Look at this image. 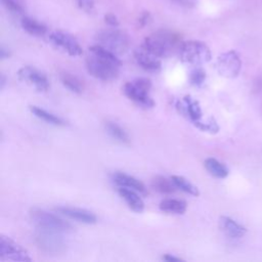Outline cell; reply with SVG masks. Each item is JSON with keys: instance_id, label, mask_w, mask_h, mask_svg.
Listing matches in <instances>:
<instances>
[{"instance_id": "16", "label": "cell", "mask_w": 262, "mask_h": 262, "mask_svg": "<svg viewBox=\"0 0 262 262\" xmlns=\"http://www.w3.org/2000/svg\"><path fill=\"white\" fill-rule=\"evenodd\" d=\"M138 191L128 188V187H123L119 186L118 188V193L119 195L125 201L127 206L134 212L140 213L144 210V203L142 199L138 195Z\"/></svg>"}, {"instance_id": "29", "label": "cell", "mask_w": 262, "mask_h": 262, "mask_svg": "<svg viewBox=\"0 0 262 262\" xmlns=\"http://www.w3.org/2000/svg\"><path fill=\"white\" fill-rule=\"evenodd\" d=\"M80 9L87 13H90L94 9V0H76Z\"/></svg>"}, {"instance_id": "13", "label": "cell", "mask_w": 262, "mask_h": 262, "mask_svg": "<svg viewBox=\"0 0 262 262\" xmlns=\"http://www.w3.org/2000/svg\"><path fill=\"white\" fill-rule=\"evenodd\" d=\"M134 59L140 68L148 72H158L162 67L160 57L156 56L142 46L134 51Z\"/></svg>"}, {"instance_id": "1", "label": "cell", "mask_w": 262, "mask_h": 262, "mask_svg": "<svg viewBox=\"0 0 262 262\" xmlns=\"http://www.w3.org/2000/svg\"><path fill=\"white\" fill-rule=\"evenodd\" d=\"M86 70L92 77L101 81H113L119 76L121 60L117 54L96 44L89 47Z\"/></svg>"}, {"instance_id": "12", "label": "cell", "mask_w": 262, "mask_h": 262, "mask_svg": "<svg viewBox=\"0 0 262 262\" xmlns=\"http://www.w3.org/2000/svg\"><path fill=\"white\" fill-rule=\"evenodd\" d=\"M176 108L179 114L188 119L192 124L202 119L203 113L201 105L199 101L190 95H185L182 100H178L176 103Z\"/></svg>"}, {"instance_id": "33", "label": "cell", "mask_w": 262, "mask_h": 262, "mask_svg": "<svg viewBox=\"0 0 262 262\" xmlns=\"http://www.w3.org/2000/svg\"><path fill=\"white\" fill-rule=\"evenodd\" d=\"M0 56H1V58H2V59L8 58V57L10 56V52H9V50H7L6 48H4V47L2 46V47H1V49H0Z\"/></svg>"}, {"instance_id": "32", "label": "cell", "mask_w": 262, "mask_h": 262, "mask_svg": "<svg viewBox=\"0 0 262 262\" xmlns=\"http://www.w3.org/2000/svg\"><path fill=\"white\" fill-rule=\"evenodd\" d=\"M148 16H149L148 13H144L143 15H141V17L138 20L140 27H143V26H145L148 23Z\"/></svg>"}, {"instance_id": "21", "label": "cell", "mask_w": 262, "mask_h": 262, "mask_svg": "<svg viewBox=\"0 0 262 262\" xmlns=\"http://www.w3.org/2000/svg\"><path fill=\"white\" fill-rule=\"evenodd\" d=\"M206 170L216 178H225L228 175L227 167L215 158H207L204 162Z\"/></svg>"}, {"instance_id": "31", "label": "cell", "mask_w": 262, "mask_h": 262, "mask_svg": "<svg viewBox=\"0 0 262 262\" xmlns=\"http://www.w3.org/2000/svg\"><path fill=\"white\" fill-rule=\"evenodd\" d=\"M162 260L164 261H168V262H180V261H184V259L180 258V257H176V256H173L171 254H165L162 256L161 258Z\"/></svg>"}, {"instance_id": "15", "label": "cell", "mask_w": 262, "mask_h": 262, "mask_svg": "<svg viewBox=\"0 0 262 262\" xmlns=\"http://www.w3.org/2000/svg\"><path fill=\"white\" fill-rule=\"evenodd\" d=\"M113 181L118 185V186H123V187H128L131 189H134L140 193H146V188L145 185L138 180L137 178L128 175L124 172H115L112 176Z\"/></svg>"}, {"instance_id": "3", "label": "cell", "mask_w": 262, "mask_h": 262, "mask_svg": "<svg viewBox=\"0 0 262 262\" xmlns=\"http://www.w3.org/2000/svg\"><path fill=\"white\" fill-rule=\"evenodd\" d=\"M96 41L98 45L117 55L125 53L130 46L129 36L125 32L116 29V27L99 31L96 34Z\"/></svg>"}, {"instance_id": "7", "label": "cell", "mask_w": 262, "mask_h": 262, "mask_svg": "<svg viewBox=\"0 0 262 262\" xmlns=\"http://www.w3.org/2000/svg\"><path fill=\"white\" fill-rule=\"evenodd\" d=\"M35 242L37 247L46 254L58 255L66 251L67 245L61 236V232L37 228Z\"/></svg>"}, {"instance_id": "22", "label": "cell", "mask_w": 262, "mask_h": 262, "mask_svg": "<svg viewBox=\"0 0 262 262\" xmlns=\"http://www.w3.org/2000/svg\"><path fill=\"white\" fill-rule=\"evenodd\" d=\"M59 79L61 81V84L70 91L78 94L83 92L84 84L77 76L68 72H62L59 76Z\"/></svg>"}, {"instance_id": "10", "label": "cell", "mask_w": 262, "mask_h": 262, "mask_svg": "<svg viewBox=\"0 0 262 262\" xmlns=\"http://www.w3.org/2000/svg\"><path fill=\"white\" fill-rule=\"evenodd\" d=\"M242 68V61L238 54L229 50L220 54L216 61V69L218 73L225 78H235Z\"/></svg>"}, {"instance_id": "2", "label": "cell", "mask_w": 262, "mask_h": 262, "mask_svg": "<svg viewBox=\"0 0 262 262\" xmlns=\"http://www.w3.org/2000/svg\"><path fill=\"white\" fill-rule=\"evenodd\" d=\"M182 43L177 33L169 30H159L145 37L141 46L162 58L173 54L177 50L179 51Z\"/></svg>"}, {"instance_id": "30", "label": "cell", "mask_w": 262, "mask_h": 262, "mask_svg": "<svg viewBox=\"0 0 262 262\" xmlns=\"http://www.w3.org/2000/svg\"><path fill=\"white\" fill-rule=\"evenodd\" d=\"M104 21L110 27H118L119 26V20L117 16L113 13H107L104 15Z\"/></svg>"}, {"instance_id": "6", "label": "cell", "mask_w": 262, "mask_h": 262, "mask_svg": "<svg viewBox=\"0 0 262 262\" xmlns=\"http://www.w3.org/2000/svg\"><path fill=\"white\" fill-rule=\"evenodd\" d=\"M151 82L147 78H137L131 82L125 83L123 87L124 94L132 101L143 107L155 106V101L149 95Z\"/></svg>"}, {"instance_id": "23", "label": "cell", "mask_w": 262, "mask_h": 262, "mask_svg": "<svg viewBox=\"0 0 262 262\" xmlns=\"http://www.w3.org/2000/svg\"><path fill=\"white\" fill-rule=\"evenodd\" d=\"M105 130H106L107 134L112 138H114L115 140H117L121 143H124V144H128L130 142V138H129L128 133L125 131L124 128H122L116 122L107 121L105 123Z\"/></svg>"}, {"instance_id": "24", "label": "cell", "mask_w": 262, "mask_h": 262, "mask_svg": "<svg viewBox=\"0 0 262 262\" xmlns=\"http://www.w3.org/2000/svg\"><path fill=\"white\" fill-rule=\"evenodd\" d=\"M151 186L156 191L163 194L173 193L177 188V186L175 185L171 178L168 179L164 176H156L151 180Z\"/></svg>"}, {"instance_id": "28", "label": "cell", "mask_w": 262, "mask_h": 262, "mask_svg": "<svg viewBox=\"0 0 262 262\" xmlns=\"http://www.w3.org/2000/svg\"><path fill=\"white\" fill-rule=\"evenodd\" d=\"M1 2L7 10L13 13H20L23 11L21 5L16 0H1Z\"/></svg>"}, {"instance_id": "17", "label": "cell", "mask_w": 262, "mask_h": 262, "mask_svg": "<svg viewBox=\"0 0 262 262\" xmlns=\"http://www.w3.org/2000/svg\"><path fill=\"white\" fill-rule=\"evenodd\" d=\"M219 226L220 229L229 237L238 238L245 235L247 229L237 223L235 220L231 219L227 216H221L219 219Z\"/></svg>"}, {"instance_id": "25", "label": "cell", "mask_w": 262, "mask_h": 262, "mask_svg": "<svg viewBox=\"0 0 262 262\" xmlns=\"http://www.w3.org/2000/svg\"><path fill=\"white\" fill-rule=\"evenodd\" d=\"M170 178L173 180V182L175 183L177 188H179L180 190H182L188 194L194 195V196L200 195L199 188L194 184H192L188 179H186L185 177L179 176V175H172Z\"/></svg>"}, {"instance_id": "20", "label": "cell", "mask_w": 262, "mask_h": 262, "mask_svg": "<svg viewBox=\"0 0 262 262\" xmlns=\"http://www.w3.org/2000/svg\"><path fill=\"white\" fill-rule=\"evenodd\" d=\"M30 111L35 117L39 118L40 120H42L48 124H51L54 126H64L66 125V122L61 118H59L58 116H55L54 114H52L50 112L45 111L44 108L37 106V105H30Z\"/></svg>"}, {"instance_id": "9", "label": "cell", "mask_w": 262, "mask_h": 262, "mask_svg": "<svg viewBox=\"0 0 262 262\" xmlns=\"http://www.w3.org/2000/svg\"><path fill=\"white\" fill-rule=\"evenodd\" d=\"M17 78L19 81L32 86L38 92H46L50 87L47 76L40 70L25 66L17 71Z\"/></svg>"}, {"instance_id": "26", "label": "cell", "mask_w": 262, "mask_h": 262, "mask_svg": "<svg viewBox=\"0 0 262 262\" xmlns=\"http://www.w3.org/2000/svg\"><path fill=\"white\" fill-rule=\"evenodd\" d=\"M196 128L204 132H209V133H217L219 130V126L216 123V121L213 118H210L208 121L203 122L202 120L198 121L196 123L193 124Z\"/></svg>"}, {"instance_id": "18", "label": "cell", "mask_w": 262, "mask_h": 262, "mask_svg": "<svg viewBox=\"0 0 262 262\" xmlns=\"http://www.w3.org/2000/svg\"><path fill=\"white\" fill-rule=\"evenodd\" d=\"M159 207L160 210L165 213L177 215L184 214L187 209L186 203L179 199H165L160 203Z\"/></svg>"}, {"instance_id": "14", "label": "cell", "mask_w": 262, "mask_h": 262, "mask_svg": "<svg viewBox=\"0 0 262 262\" xmlns=\"http://www.w3.org/2000/svg\"><path fill=\"white\" fill-rule=\"evenodd\" d=\"M55 211L72 220H76L78 222H82L85 224H94L97 221L95 214L81 208L61 206V207H56Z\"/></svg>"}, {"instance_id": "5", "label": "cell", "mask_w": 262, "mask_h": 262, "mask_svg": "<svg viewBox=\"0 0 262 262\" xmlns=\"http://www.w3.org/2000/svg\"><path fill=\"white\" fill-rule=\"evenodd\" d=\"M30 218L37 228L53 230L61 233L73 231V226L71 223L57 215L49 213L40 208H32L30 210Z\"/></svg>"}, {"instance_id": "11", "label": "cell", "mask_w": 262, "mask_h": 262, "mask_svg": "<svg viewBox=\"0 0 262 262\" xmlns=\"http://www.w3.org/2000/svg\"><path fill=\"white\" fill-rule=\"evenodd\" d=\"M49 38L56 47L62 49L71 56H79L83 53V49L77 39L67 32L54 31L50 34Z\"/></svg>"}, {"instance_id": "27", "label": "cell", "mask_w": 262, "mask_h": 262, "mask_svg": "<svg viewBox=\"0 0 262 262\" xmlns=\"http://www.w3.org/2000/svg\"><path fill=\"white\" fill-rule=\"evenodd\" d=\"M206 80V72L202 68H196L190 72L189 81L193 86H201Z\"/></svg>"}, {"instance_id": "19", "label": "cell", "mask_w": 262, "mask_h": 262, "mask_svg": "<svg viewBox=\"0 0 262 262\" xmlns=\"http://www.w3.org/2000/svg\"><path fill=\"white\" fill-rule=\"evenodd\" d=\"M20 24H21V28L30 35L40 37V36H44L47 33V27L35 18L25 16L21 19Z\"/></svg>"}, {"instance_id": "4", "label": "cell", "mask_w": 262, "mask_h": 262, "mask_svg": "<svg viewBox=\"0 0 262 262\" xmlns=\"http://www.w3.org/2000/svg\"><path fill=\"white\" fill-rule=\"evenodd\" d=\"M179 56L182 62L192 66H202L211 60L210 48L202 41L189 40L181 44Z\"/></svg>"}, {"instance_id": "34", "label": "cell", "mask_w": 262, "mask_h": 262, "mask_svg": "<svg viewBox=\"0 0 262 262\" xmlns=\"http://www.w3.org/2000/svg\"><path fill=\"white\" fill-rule=\"evenodd\" d=\"M5 84H6V78H5V76L2 74V75H1V80H0V87H1V89L4 88Z\"/></svg>"}, {"instance_id": "8", "label": "cell", "mask_w": 262, "mask_h": 262, "mask_svg": "<svg viewBox=\"0 0 262 262\" xmlns=\"http://www.w3.org/2000/svg\"><path fill=\"white\" fill-rule=\"evenodd\" d=\"M0 259L2 261H32V257L25 248L9 236L3 234L0 236Z\"/></svg>"}]
</instances>
